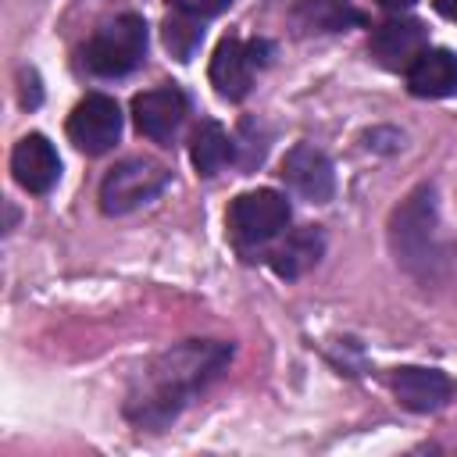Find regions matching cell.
<instances>
[{
    "label": "cell",
    "instance_id": "9",
    "mask_svg": "<svg viewBox=\"0 0 457 457\" xmlns=\"http://www.w3.org/2000/svg\"><path fill=\"white\" fill-rule=\"evenodd\" d=\"M182 118H186V96L175 86L146 89V93H139L132 100V121L154 143H168L179 132Z\"/></svg>",
    "mask_w": 457,
    "mask_h": 457
},
{
    "label": "cell",
    "instance_id": "16",
    "mask_svg": "<svg viewBox=\"0 0 457 457\" xmlns=\"http://www.w3.org/2000/svg\"><path fill=\"white\" fill-rule=\"evenodd\" d=\"M189 157H193V168L200 175H218L228 161H232V139L228 132L218 125V121H204L196 132H193V143H189Z\"/></svg>",
    "mask_w": 457,
    "mask_h": 457
},
{
    "label": "cell",
    "instance_id": "12",
    "mask_svg": "<svg viewBox=\"0 0 457 457\" xmlns=\"http://www.w3.org/2000/svg\"><path fill=\"white\" fill-rule=\"evenodd\" d=\"M393 393L396 400L407 407V411H418V414H428V411H439L446 400H450V378L436 368H418V364H407V368H396L393 375Z\"/></svg>",
    "mask_w": 457,
    "mask_h": 457
},
{
    "label": "cell",
    "instance_id": "14",
    "mask_svg": "<svg viewBox=\"0 0 457 457\" xmlns=\"http://www.w3.org/2000/svg\"><path fill=\"white\" fill-rule=\"evenodd\" d=\"M321 253H325V236H321V228L307 225V228L289 232V236L271 250L268 264H271V271H275L278 278H300L303 271H311V268L321 261Z\"/></svg>",
    "mask_w": 457,
    "mask_h": 457
},
{
    "label": "cell",
    "instance_id": "19",
    "mask_svg": "<svg viewBox=\"0 0 457 457\" xmlns=\"http://www.w3.org/2000/svg\"><path fill=\"white\" fill-rule=\"evenodd\" d=\"M436 11L450 21H457V0H436Z\"/></svg>",
    "mask_w": 457,
    "mask_h": 457
},
{
    "label": "cell",
    "instance_id": "11",
    "mask_svg": "<svg viewBox=\"0 0 457 457\" xmlns=\"http://www.w3.org/2000/svg\"><path fill=\"white\" fill-rule=\"evenodd\" d=\"M11 171H14V182L21 189H29V193L39 196V193H50L57 186V179H61V157H57V150H54V143L46 136L32 132V136H25L14 146Z\"/></svg>",
    "mask_w": 457,
    "mask_h": 457
},
{
    "label": "cell",
    "instance_id": "8",
    "mask_svg": "<svg viewBox=\"0 0 457 457\" xmlns=\"http://www.w3.org/2000/svg\"><path fill=\"white\" fill-rule=\"evenodd\" d=\"M421 50H428V32L414 18H389L368 39V54L389 71H407L421 57Z\"/></svg>",
    "mask_w": 457,
    "mask_h": 457
},
{
    "label": "cell",
    "instance_id": "10",
    "mask_svg": "<svg viewBox=\"0 0 457 457\" xmlns=\"http://www.w3.org/2000/svg\"><path fill=\"white\" fill-rule=\"evenodd\" d=\"M282 179L311 204H325L336 189V171H332V161L311 146V143H296L286 161H282Z\"/></svg>",
    "mask_w": 457,
    "mask_h": 457
},
{
    "label": "cell",
    "instance_id": "20",
    "mask_svg": "<svg viewBox=\"0 0 457 457\" xmlns=\"http://www.w3.org/2000/svg\"><path fill=\"white\" fill-rule=\"evenodd\" d=\"M378 4H382L386 11H407V7L414 4V0H378Z\"/></svg>",
    "mask_w": 457,
    "mask_h": 457
},
{
    "label": "cell",
    "instance_id": "4",
    "mask_svg": "<svg viewBox=\"0 0 457 457\" xmlns=\"http://www.w3.org/2000/svg\"><path fill=\"white\" fill-rule=\"evenodd\" d=\"M289 200L278 189H250L228 204L225 225L239 246H261L289 225Z\"/></svg>",
    "mask_w": 457,
    "mask_h": 457
},
{
    "label": "cell",
    "instance_id": "3",
    "mask_svg": "<svg viewBox=\"0 0 457 457\" xmlns=\"http://www.w3.org/2000/svg\"><path fill=\"white\" fill-rule=\"evenodd\" d=\"M146 54V21L139 14H118L114 21L100 25L82 50V61L100 79L129 75Z\"/></svg>",
    "mask_w": 457,
    "mask_h": 457
},
{
    "label": "cell",
    "instance_id": "5",
    "mask_svg": "<svg viewBox=\"0 0 457 457\" xmlns=\"http://www.w3.org/2000/svg\"><path fill=\"white\" fill-rule=\"evenodd\" d=\"M168 186V168L150 157H129L114 164L100 182V207L104 214H129L150 204Z\"/></svg>",
    "mask_w": 457,
    "mask_h": 457
},
{
    "label": "cell",
    "instance_id": "13",
    "mask_svg": "<svg viewBox=\"0 0 457 457\" xmlns=\"http://www.w3.org/2000/svg\"><path fill=\"white\" fill-rule=\"evenodd\" d=\"M407 86L414 96H453L457 93V54L453 50H421L407 68Z\"/></svg>",
    "mask_w": 457,
    "mask_h": 457
},
{
    "label": "cell",
    "instance_id": "15",
    "mask_svg": "<svg viewBox=\"0 0 457 457\" xmlns=\"http://www.w3.org/2000/svg\"><path fill=\"white\" fill-rule=\"evenodd\" d=\"M293 18L303 32H343L350 25H364L353 0H296Z\"/></svg>",
    "mask_w": 457,
    "mask_h": 457
},
{
    "label": "cell",
    "instance_id": "18",
    "mask_svg": "<svg viewBox=\"0 0 457 457\" xmlns=\"http://www.w3.org/2000/svg\"><path fill=\"white\" fill-rule=\"evenodd\" d=\"M179 14H189V18H200V21H207V18H214V14H221L232 0H168Z\"/></svg>",
    "mask_w": 457,
    "mask_h": 457
},
{
    "label": "cell",
    "instance_id": "17",
    "mask_svg": "<svg viewBox=\"0 0 457 457\" xmlns=\"http://www.w3.org/2000/svg\"><path fill=\"white\" fill-rule=\"evenodd\" d=\"M200 39H204V21H200V18H189V14H179V11H175V14L164 21V46L171 50V57L189 61V57L196 54Z\"/></svg>",
    "mask_w": 457,
    "mask_h": 457
},
{
    "label": "cell",
    "instance_id": "1",
    "mask_svg": "<svg viewBox=\"0 0 457 457\" xmlns=\"http://www.w3.org/2000/svg\"><path fill=\"white\" fill-rule=\"evenodd\" d=\"M232 346L218 339H186L164 353H157L136 386L129 389L125 414L143 428H164L218 371L228 364Z\"/></svg>",
    "mask_w": 457,
    "mask_h": 457
},
{
    "label": "cell",
    "instance_id": "2",
    "mask_svg": "<svg viewBox=\"0 0 457 457\" xmlns=\"http://www.w3.org/2000/svg\"><path fill=\"white\" fill-rule=\"evenodd\" d=\"M389 246L396 261L414 271L428 275L439 250H436V189L418 186L389 218Z\"/></svg>",
    "mask_w": 457,
    "mask_h": 457
},
{
    "label": "cell",
    "instance_id": "7",
    "mask_svg": "<svg viewBox=\"0 0 457 457\" xmlns=\"http://www.w3.org/2000/svg\"><path fill=\"white\" fill-rule=\"evenodd\" d=\"M68 136L86 154H107L121 136V111L111 96L89 93L68 114Z\"/></svg>",
    "mask_w": 457,
    "mask_h": 457
},
{
    "label": "cell",
    "instance_id": "6",
    "mask_svg": "<svg viewBox=\"0 0 457 457\" xmlns=\"http://www.w3.org/2000/svg\"><path fill=\"white\" fill-rule=\"evenodd\" d=\"M271 57V43L268 39H250V43H239V39H221L214 57H211V82L214 89L225 96V100H243L250 93V82H253V71L264 68Z\"/></svg>",
    "mask_w": 457,
    "mask_h": 457
}]
</instances>
